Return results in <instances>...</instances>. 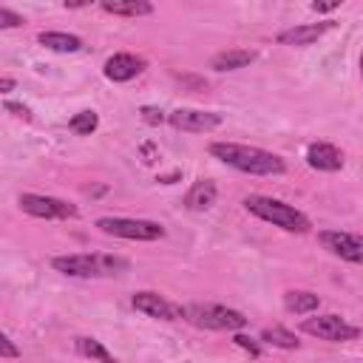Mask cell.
I'll return each mask as SVG.
<instances>
[{"mask_svg":"<svg viewBox=\"0 0 363 363\" xmlns=\"http://www.w3.org/2000/svg\"><path fill=\"white\" fill-rule=\"evenodd\" d=\"M210 156H216L227 167L241 170L247 176H281L286 170L278 153L255 147V145H241V142H213Z\"/></svg>","mask_w":363,"mask_h":363,"instance_id":"cell-1","label":"cell"},{"mask_svg":"<svg viewBox=\"0 0 363 363\" xmlns=\"http://www.w3.org/2000/svg\"><path fill=\"white\" fill-rule=\"evenodd\" d=\"M51 267L68 278H113L130 269V261L111 252H71L54 255Z\"/></svg>","mask_w":363,"mask_h":363,"instance_id":"cell-2","label":"cell"},{"mask_svg":"<svg viewBox=\"0 0 363 363\" xmlns=\"http://www.w3.org/2000/svg\"><path fill=\"white\" fill-rule=\"evenodd\" d=\"M244 210H247L250 216H255V218L272 224V227H281L284 233H298V235H303V233H309V227H312L309 218H306L301 210H295L292 204H286V201H281V199H272V196L252 193V196L244 199Z\"/></svg>","mask_w":363,"mask_h":363,"instance_id":"cell-3","label":"cell"},{"mask_svg":"<svg viewBox=\"0 0 363 363\" xmlns=\"http://www.w3.org/2000/svg\"><path fill=\"white\" fill-rule=\"evenodd\" d=\"M184 320L193 323L196 329H210V332H238L247 326L244 312L221 306V303H187Z\"/></svg>","mask_w":363,"mask_h":363,"instance_id":"cell-4","label":"cell"},{"mask_svg":"<svg viewBox=\"0 0 363 363\" xmlns=\"http://www.w3.org/2000/svg\"><path fill=\"white\" fill-rule=\"evenodd\" d=\"M96 227L105 235L128 238V241H159L164 238V227L150 218H122V216H102L96 218Z\"/></svg>","mask_w":363,"mask_h":363,"instance_id":"cell-5","label":"cell"},{"mask_svg":"<svg viewBox=\"0 0 363 363\" xmlns=\"http://www.w3.org/2000/svg\"><path fill=\"white\" fill-rule=\"evenodd\" d=\"M301 332L318 337V340H329V343H346L354 340L360 335L357 326H352L346 318L340 315H315V318H303L301 320Z\"/></svg>","mask_w":363,"mask_h":363,"instance_id":"cell-6","label":"cell"},{"mask_svg":"<svg viewBox=\"0 0 363 363\" xmlns=\"http://www.w3.org/2000/svg\"><path fill=\"white\" fill-rule=\"evenodd\" d=\"M20 210L34 216V218H45V221H60V218H77V204L57 199V196H43V193H20Z\"/></svg>","mask_w":363,"mask_h":363,"instance_id":"cell-7","label":"cell"},{"mask_svg":"<svg viewBox=\"0 0 363 363\" xmlns=\"http://www.w3.org/2000/svg\"><path fill=\"white\" fill-rule=\"evenodd\" d=\"M318 241L323 250L332 255L349 261V264H363V233H343V230H320Z\"/></svg>","mask_w":363,"mask_h":363,"instance_id":"cell-8","label":"cell"},{"mask_svg":"<svg viewBox=\"0 0 363 363\" xmlns=\"http://www.w3.org/2000/svg\"><path fill=\"white\" fill-rule=\"evenodd\" d=\"M167 122L184 133H207V130H216L221 125V113L199 111V108H176L167 113Z\"/></svg>","mask_w":363,"mask_h":363,"instance_id":"cell-9","label":"cell"},{"mask_svg":"<svg viewBox=\"0 0 363 363\" xmlns=\"http://www.w3.org/2000/svg\"><path fill=\"white\" fill-rule=\"evenodd\" d=\"M130 303H133L136 312H142L147 318H159V320H179V318H184V306H179V303H173L164 295L150 292V289L136 292L130 298Z\"/></svg>","mask_w":363,"mask_h":363,"instance_id":"cell-10","label":"cell"},{"mask_svg":"<svg viewBox=\"0 0 363 363\" xmlns=\"http://www.w3.org/2000/svg\"><path fill=\"white\" fill-rule=\"evenodd\" d=\"M142 71H145V60L136 57V54H128V51H119V54L108 57L105 68H102L105 79H111V82H130Z\"/></svg>","mask_w":363,"mask_h":363,"instance_id":"cell-11","label":"cell"},{"mask_svg":"<svg viewBox=\"0 0 363 363\" xmlns=\"http://www.w3.org/2000/svg\"><path fill=\"white\" fill-rule=\"evenodd\" d=\"M329 28H335V20H320V23H301L292 28H284L278 34L281 45H312L315 40H320Z\"/></svg>","mask_w":363,"mask_h":363,"instance_id":"cell-12","label":"cell"},{"mask_svg":"<svg viewBox=\"0 0 363 363\" xmlns=\"http://www.w3.org/2000/svg\"><path fill=\"white\" fill-rule=\"evenodd\" d=\"M306 164L323 173H335L343 167V150L329 145V142H312L306 147Z\"/></svg>","mask_w":363,"mask_h":363,"instance_id":"cell-13","label":"cell"},{"mask_svg":"<svg viewBox=\"0 0 363 363\" xmlns=\"http://www.w3.org/2000/svg\"><path fill=\"white\" fill-rule=\"evenodd\" d=\"M216 196H218L216 182H210V179H199V182H193V187L187 190V196H184V207L193 210V213H204V210H210V207L216 204Z\"/></svg>","mask_w":363,"mask_h":363,"instance_id":"cell-14","label":"cell"},{"mask_svg":"<svg viewBox=\"0 0 363 363\" xmlns=\"http://www.w3.org/2000/svg\"><path fill=\"white\" fill-rule=\"evenodd\" d=\"M255 57L258 54L250 48H227L210 60V68L213 71H238V68H247L250 62H255Z\"/></svg>","mask_w":363,"mask_h":363,"instance_id":"cell-15","label":"cell"},{"mask_svg":"<svg viewBox=\"0 0 363 363\" xmlns=\"http://www.w3.org/2000/svg\"><path fill=\"white\" fill-rule=\"evenodd\" d=\"M37 43L45 45L48 51H57V54H77L82 48V37L68 34V31H40Z\"/></svg>","mask_w":363,"mask_h":363,"instance_id":"cell-16","label":"cell"},{"mask_svg":"<svg viewBox=\"0 0 363 363\" xmlns=\"http://www.w3.org/2000/svg\"><path fill=\"white\" fill-rule=\"evenodd\" d=\"M99 9L108 11V14H116V17H145V14H153V3H147V0H105Z\"/></svg>","mask_w":363,"mask_h":363,"instance_id":"cell-17","label":"cell"},{"mask_svg":"<svg viewBox=\"0 0 363 363\" xmlns=\"http://www.w3.org/2000/svg\"><path fill=\"white\" fill-rule=\"evenodd\" d=\"M284 306L292 315H309L320 306V298L309 289H289V292H284Z\"/></svg>","mask_w":363,"mask_h":363,"instance_id":"cell-18","label":"cell"},{"mask_svg":"<svg viewBox=\"0 0 363 363\" xmlns=\"http://www.w3.org/2000/svg\"><path fill=\"white\" fill-rule=\"evenodd\" d=\"M74 346H77V352H79L82 357H91V360H96V363H116V357H113V354L102 346V340H96V337H77Z\"/></svg>","mask_w":363,"mask_h":363,"instance_id":"cell-19","label":"cell"},{"mask_svg":"<svg viewBox=\"0 0 363 363\" xmlns=\"http://www.w3.org/2000/svg\"><path fill=\"white\" fill-rule=\"evenodd\" d=\"M261 340L269 343V346H278V349H298V346H301V340H298L292 332L281 329V326H267V329L261 332Z\"/></svg>","mask_w":363,"mask_h":363,"instance_id":"cell-20","label":"cell"},{"mask_svg":"<svg viewBox=\"0 0 363 363\" xmlns=\"http://www.w3.org/2000/svg\"><path fill=\"white\" fill-rule=\"evenodd\" d=\"M68 128L74 133H79V136H91L99 128V116H96V111H79V113H74L68 119Z\"/></svg>","mask_w":363,"mask_h":363,"instance_id":"cell-21","label":"cell"},{"mask_svg":"<svg viewBox=\"0 0 363 363\" xmlns=\"http://www.w3.org/2000/svg\"><path fill=\"white\" fill-rule=\"evenodd\" d=\"M17 26H23V17L9 6H0V28H17Z\"/></svg>","mask_w":363,"mask_h":363,"instance_id":"cell-22","label":"cell"},{"mask_svg":"<svg viewBox=\"0 0 363 363\" xmlns=\"http://www.w3.org/2000/svg\"><path fill=\"white\" fill-rule=\"evenodd\" d=\"M139 113H142V119H145L147 125H162V122L167 119V116H164V111H159V108H153V105H145Z\"/></svg>","mask_w":363,"mask_h":363,"instance_id":"cell-23","label":"cell"},{"mask_svg":"<svg viewBox=\"0 0 363 363\" xmlns=\"http://www.w3.org/2000/svg\"><path fill=\"white\" fill-rule=\"evenodd\" d=\"M0 357H20V349L11 343V337L6 332L0 335Z\"/></svg>","mask_w":363,"mask_h":363,"instance_id":"cell-24","label":"cell"},{"mask_svg":"<svg viewBox=\"0 0 363 363\" xmlns=\"http://www.w3.org/2000/svg\"><path fill=\"white\" fill-rule=\"evenodd\" d=\"M233 340H235V346H241V349H247V352H250L252 357H258V354H261V346H258V343H255L252 337H247V335H235Z\"/></svg>","mask_w":363,"mask_h":363,"instance_id":"cell-25","label":"cell"},{"mask_svg":"<svg viewBox=\"0 0 363 363\" xmlns=\"http://www.w3.org/2000/svg\"><path fill=\"white\" fill-rule=\"evenodd\" d=\"M6 111H11L14 116H20V119H31V111L26 108V105H17V102H6Z\"/></svg>","mask_w":363,"mask_h":363,"instance_id":"cell-26","label":"cell"},{"mask_svg":"<svg viewBox=\"0 0 363 363\" xmlns=\"http://www.w3.org/2000/svg\"><path fill=\"white\" fill-rule=\"evenodd\" d=\"M340 3L337 0H332V3H312V11H318V14H323V11H335Z\"/></svg>","mask_w":363,"mask_h":363,"instance_id":"cell-27","label":"cell"},{"mask_svg":"<svg viewBox=\"0 0 363 363\" xmlns=\"http://www.w3.org/2000/svg\"><path fill=\"white\" fill-rule=\"evenodd\" d=\"M11 88H14V79L11 77H3L0 79V91H11Z\"/></svg>","mask_w":363,"mask_h":363,"instance_id":"cell-28","label":"cell"},{"mask_svg":"<svg viewBox=\"0 0 363 363\" xmlns=\"http://www.w3.org/2000/svg\"><path fill=\"white\" fill-rule=\"evenodd\" d=\"M360 77H363V54H360Z\"/></svg>","mask_w":363,"mask_h":363,"instance_id":"cell-29","label":"cell"}]
</instances>
